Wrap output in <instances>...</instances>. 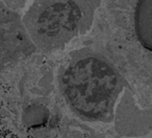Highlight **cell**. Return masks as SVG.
Masks as SVG:
<instances>
[{"label":"cell","instance_id":"cell-2","mask_svg":"<svg viewBox=\"0 0 152 138\" xmlns=\"http://www.w3.org/2000/svg\"><path fill=\"white\" fill-rule=\"evenodd\" d=\"M100 0H36L23 18L30 39L44 52L65 47L91 28Z\"/></svg>","mask_w":152,"mask_h":138},{"label":"cell","instance_id":"cell-1","mask_svg":"<svg viewBox=\"0 0 152 138\" xmlns=\"http://www.w3.org/2000/svg\"><path fill=\"white\" fill-rule=\"evenodd\" d=\"M125 82L117 69L97 53L73 58L59 75V89L71 111L88 121H110Z\"/></svg>","mask_w":152,"mask_h":138},{"label":"cell","instance_id":"cell-3","mask_svg":"<svg viewBox=\"0 0 152 138\" xmlns=\"http://www.w3.org/2000/svg\"><path fill=\"white\" fill-rule=\"evenodd\" d=\"M134 28L140 43L152 51V0H139L134 11Z\"/></svg>","mask_w":152,"mask_h":138}]
</instances>
